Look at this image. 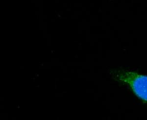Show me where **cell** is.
Listing matches in <instances>:
<instances>
[{
  "instance_id": "cell-1",
  "label": "cell",
  "mask_w": 147,
  "mask_h": 120,
  "mask_svg": "<svg viewBox=\"0 0 147 120\" xmlns=\"http://www.w3.org/2000/svg\"><path fill=\"white\" fill-rule=\"evenodd\" d=\"M114 78L132 90L137 97L147 103V76L125 70L116 71Z\"/></svg>"
}]
</instances>
